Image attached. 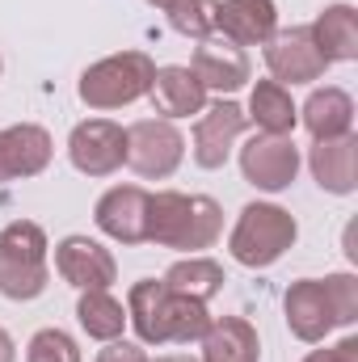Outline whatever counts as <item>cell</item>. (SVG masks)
Returning a JSON list of instances; mask_svg holds the SVG:
<instances>
[{"mask_svg":"<svg viewBox=\"0 0 358 362\" xmlns=\"http://www.w3.org/2000/svg\"><path fill=\"white\" fill-rule=\"evenodd\" d=\"M0 362H17V346H13V337L0 329Z\"/></svg>","mask_w":358,"mask_h":362,"instance_id":"f546056e","label":"cell"},{"mask_svg":"<svg viewBox=\"0 0 358 362\" xmlns=\"http://www.w3.org/2000/svg\"><path fill=\"white\" fill-rule=\"evenodd\" d=\"M224 232V206L207 194H181V189H156L148 194V245L178 249V253H202Z\"/></svg>","mask_w":358,"mask_h":362,"instance_id":"7a4b0ae2","label":"cell"},{"mask_svg":"<svg viewBox=\"0 0 358 362\" xmlns=\"http://www.w3.org/2000/svg\"><path fill=\"white\" fill-rule=\"evenodd\" d=\"M308 30H312V42L321 47L325 64H354L358 59V8L354 4H346V0L325 4Z\"/></svg>","mask_w":358,"mask_h":362,"instance_id":"d6986e66","label":"cell"},{"mask_svg":"<svg viewBox=\"0 0 358 362\" xmlns=\"http://www.w3.org/2000/svg\"><path fill=\"white\" fill-rule=\"evenodd\" d=\"M202 362H262V337L245 316H211L202 333Z\"/></svg>","mask_w":358,"mask_h":362,"instance_id":"44dd1931","label":"cell"},{"mask_svg":"<svg viewBox=\"0 0 358 362\" xmlns=\"http://www.w3.org/2000/svg\"><path fill=\"white\" fill-rule=\"evenodd\" d=\"M93 219L118 245H148V189L144 185H110L97 198Z\"/></svg>","mask_w":358,"mask_h":362,"instance_id":"4fadbf2b","label":"cell"},{"mask_svg":"<svg viewBox=\"0 0 358 362\" xmlns=\"http://www.w3.org/2000/svg\"><path fill=\"white\" fill-rule=\"evenodd\" d=\"M51 245L34 219H13L0 232V295L13 303H30L51 282Z\"/></svg>","mask_w":358,"mask_h":362,"instance_id":"3957f363","label":"cell"},{"mask_svg":"<svg viewBox=\"0 0 358 362\" xmlns=\"http://www.w3.org/2000/svg\"><path fill=\"white\" fill-rule=\"evenodd\" d=\"M148 97H152L156 114H161V118H169V122H178V118H190V114H202V110H207V89H202V85H198V76H194L190 68H181V64L156 68Z\"/></svg>","mask_w":358,"mask_h":362,"instance_id":"ac0fdd59","label":"cell"},{"mask_svg":"<svg viewBox=\"0 0 358 362\" xmlns=\"http://www.w3.org/2000/svg\"><path fill=\"white\" fill-rule=\"evenodd\" d=\"M76 320L93 341H118L127 329V303L114 299L110 291H81L76 299Z\"/></svg>","mask_w":358,"mask_h":362,"instance_id":"603a6c76","label":"cell"},{"mask_svg":"<svg viewBox=\"0 0 358 362\" xmlns=\"http://www.w3.org/2000/svg\"><path fill=\"white\" fill-rule=\"evenodd\" d=\"M68 160L85 177H110L127 165V127L110 118H85L68 135Z\"/></svg>","mask_w":358,"mask_h":362,"instance_id":"ba28073f","label":"cell"},{"mask_svg":"<svg viewBox=\"0 0 358 362\" xmlns=\"http://www.w3.org/2000/svg\"><path fill=\"white\" fill-rule=\"evenodd\" d=\"M249 118H245V105L219 97L215 105H207L194 122V139H190V152H194V165L198 169H224L232 148L241 144Z\"/></svg>","mask_w":358,"mask_h":362,"instance_id":"9c48e42d","label":"cell"},{"mask_svg":"<svg viewBox=\"0 0 358 362\" xmlns=\"http://www.w3.org/2000/svg\"><path fill=\"white\" fill-rule=\"evenodd\" d=\"M304 362H358V337H342L333 350H312Z\"/></svg>","mask_w":358,"mask_h":362,"instance_id":"f1b7e54d","label":"cell"},{"mask_svg":"<svg viewBox=\"0 0 358 362\" xmlns=\"http://www.w3.org/2000/svg\"><path fill=\"white\" fill-rule=\"evenodd\" d=\"M299 240V223L287 206L278 202H249L236 215V228L228 236V253L245 266V270H270L278 257L291 253V245Z\"/></svg>","mask_w":358,"mask_h":362,"instance_id":"277c9868","label":"cell"},{"mask_svg":"<svg viewBox=\"0 0 358 362\" xmlns=\"http://www.w3.org/2000/svg\"><path fill=\"white\" fill-rule=\"evenodd\" d=\"M215 34L236 47H266L278 34V4L274 0H224L215 8Z\"/></svg>","mask_w":358,"mask_h":362,"instance_id":"2e32d148","label":"cell"},{"mask_svg":"<svg viewBox=\"0 0 358 362\" xmlns=\"http://www.w3.org/2000/svg\"><path fill=\"white\" fill-rule=\"evenodd\" d=\"M25 362H85L81 358V346L72 333L64 329H38L25 346Z\"/></svg>","mask_w":358,"mask_h":362,"instance_id":"484cf974","label":"cell"},{"mask_svg":"<svg viewBox=\"0 0 358 362\" xmlns=\"http://www.w3.org/2000/svg\"><path fill=\"white\" fill-rule=\"evenodd\" d=\"M0 72H4V59H0Z\"/></svg>","mask_w":358,"mask_h":362,"instance_id":"d6a6232c","label":"cell"},{"mask_svg":"<svg viewBox=\"0 0 358 362\" xmlns=\"http://www.w3.org/2000/svg\"><path fill=\"white\" fill-rule=\"evenodd\" d=\"M152 76H156V64L148 51H118V55L89 64L76 81V93L89 110H122L148 97Z\"/></svg>","mask_w":358,"mask_h":362,"instance_id":"5b68a950","label":"cell"},{"mask_svg":"<svg viewBox=\"0 0 358 362\" xmlns=\"http://www.w3.org/2000/svg\"><path fill=\"white\" fill-rule=\"evenodd\" d=\"M308 169L316 185L325 194H354L358 185V139L354 135H342V139H312L308 148Z\"/></svg>","mask_w":358,"mask_h":362,"instance_id":"e0dca14e","label":"cell"},{"mask_svg":"<svg viewBox=\"0 0 358 362\" xmlns=\"http://www.w3.org/2000/svg\"><path fill=\"white\" fill-rule=\"evenodd\" d=\"M185 160V135L169 118H139L127 127V165L144 181L173 177Z\"/></svg>","mask_w":358,"mask_h":362,"instance_id":"8992f818","label":"cell"},{"mask_svg":"<svg viewBox=\"0 0 358 362\" xmlns=\"http://www.w3.org/2000/svg\"><path fill=\"white\" fill-rule=\"evenodd\" d=\"M245 118L262 131V135H295L299 127V105L291 101V89H282L278 81H258L249 89Z\"/></svg>","mask_w":358,"mask_h":362,"instance_id":"7402d4cb","label":"cell"},{"mask_svg":"<svg viewBox=\"0 0 358 362\" xmlns=\"http://www.w3.org/2000/svg\"><path fill=\"white\" fill-rule=\"evenodd\" d=\"M97 362H148L144 354V346H135V341H105V350L97 354Z\"/></svg>","mask_w":358,"mask_h":362,"instance_id":"83f0119b","label":"cell"},{"mask_svg":"<svg viewBox=\"0 0 358 362\" xmlns=\"http://www.w3.org/2000/svg\"><path fill=\"white\" fill-rule=\"evenodd\" d=\"M55 274L76 291H110L118 282V262L93 236H64L55 245Z\"/></svg>","mask_w":358,"mask_h":362,"instance_id":"8fae6325","label":"cell"},{"mask_svg":"<svg viewBox=\"0 0 358 362\" xmlns=\"http://www.w3.org/2000/svg\"><path fill=\"white\" fill-rule=\"evenodd\" d=\"M190 72L198 76V85L207 93H236L249 85L253 76V64H249V51L228 42L224 34H211L194 47V59H190Z\"/></svg>","mask_w":358,"mask_h":362,"instance_id":"7c38bea8","label":"cell"},{"mask_svg":"<svg viewBox=\"0 0 358 362\" xmlns=\"http://www.w3.org/2000/svg\"><path fill=\"white\" fill-rule=\"evenodd\" d=\"M299 165H304V156H299L291 135H262L258 131L241 148V177L262 194H282L299 177Z\"/></svg>","mask_w":358,"mask_h":362,"instance_id":"52a82bcc","label":"cell"},{"mask_svg":"<svg viewBox=\"0 0 358 362\" xmlns=\"http://www.w3.org/2000/svg\"><path fill=\"white\" fill-rule=\"evenodd\" d=\"M127 325L139 346H190L202 341L211 312L202 299H190L165 286V278H139L127 291Z\"/></svg>","mask_w":358,"mask_h":362,"instance_id":"6da1fadb","label":"cell"},{"mask_svg":"<svg viewBox=\"0 0 358 362\" xmlns=\"http://www.w3.org/2000/svg\"><path fill=\"white\" fill-rule=\"evenodd\" d=\"M152 362V358H148ZM156 362H198V358H190V354H165V358H156Z\"/></svg>","mask_w":358,"mask_h":362,"instance_id":"4dcf8cb0","label":"cell"},{"mask_svg":"<svg viewBox=\"0 0 358 362\" xmlns=\"http://www.w3.org/2000/svg\"><path fill=\"white\" fill-rule=\"evenodd\" d=\"M55 156L51 135L38 122H17L0 131V185L17 177H38Z\"/></svg>","mask_w":358,"mask_h":362,"instance_id":"9a60e30c","label":"cell"},{"mask_svg":"<svg viewBox=\"0 0 358 362\" xmlns=\"http://www.w3.org/2000/svg\"><path fill=\"white\" fill-rule=\"evenodd\" d=\"M299 122L312 139H342V135H354V97L337 85H325V89H312V97L304 101L299 110Z\"/></svg>","mask_w":358,"mask_h":362,"instance_id":"ffe728a7","label":"cell"},{"mask_svg":"<svg viewBox=\"0 0 358 362\" xmlns=\"http://www.w3.org/2000/svg\"><path fill=\"white\" fill-rule=\"evenodd\" d=\"M321 282H325V295H329V308H333V325L350 329L358 320V278L354 274H329Z\"/></svg>","mask_w":358,"mask_h":362,"instance_id":"4316f807","label":"cell"},{"mask_svg":"<svg viewBox=\"0 0 358 362\" xmlns=\"http://www.w3.org/2000/svg\"><path fill=\"white\" fill-rule=\"evenodd\" d=\"M266 68H270V81H278L282 89H291V85L321 81L329 64H325L321 47L312 42V30L295 25V30H278L266 42Z\"/></svg>","mask_w":358,"mask_h":362,"instance_id":"30bf717a","label":"cell"},{"mask_svg":"<svg viewBox=\"0 0 358 362\" xmlns=\"http://www.w3.org/2000/svg\"><path fill=\"white\" fill-rule=\"evenodd\" d=\"M215 8H219V0H169L165 4L169 25L181 38H198V42L215 34Z\"/></svg>","mask_w":358,"mask_h":362,"instance_id":"d4e9b609","label":"cell"},{"mask_svg":"<svg viewBox=\"0 0 358 362\" xmlns=\"http://www.w3.org/2000/svg\"><path fill=\"white\" fill-rule=\"evenodd\" d=\"M165 286L178 291V295H190V299L211 303V299L224 291V266L211 262V257H202V253H190V257H181V262L169 266Z\"/></svg>","mask_w":358,"mask_h":362,"instance_id":"cb8c5ba5","label":"cell"},{"mask_svg":"<svg viewBox=\"0 0 358 362\" xmlns=\"http://www.w3.org/2000/svg\"><path fill=\"white\" fill-rule=\"evenodd\" d=\"M282 312H287V329H291L299 341H308V346H321V341L337 329L321 278H299V282H291V286H287V299H282Z\"/></svg>","mask_w":358,"mask_h":362,"instance_id":"5bb4252c","label":"cell"},{"mask_svg":"<svg viewBox=\"0 0 358 362\" xmlns=\"http://www.w3.org/2000/svg\"><path fill=\"white\" fill-rule=\"evenodd\" d=\"M148 4H156V8H165V4H169V0H148Z\"/></svg>","mask_w":358,"mask_h":362,"instance_id":"1f68e13d","label":"cell"}]
</instances>
